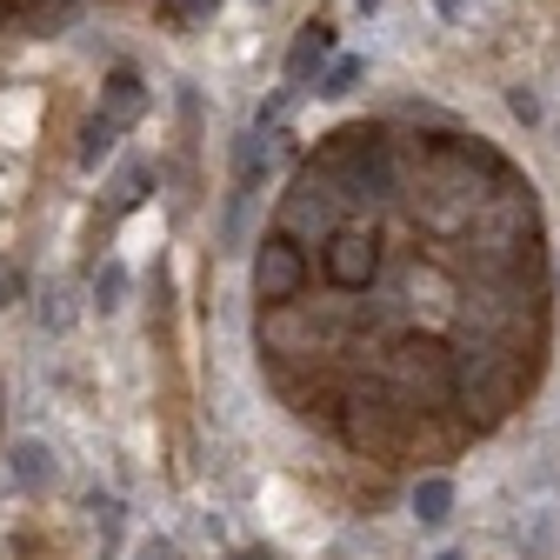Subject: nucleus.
Listing matches in <instances>:
<instances>
[{
  "instance_id": "f257e3e1",
  "label": "nucleus",
  "mask_w": 560,
  "mask_h": 560,
  "mask_svg": "<svg viewBox=\"0 0 560 560\" xmlns=\"http://www.w3.org/2000/svg\"><path fill=\"white\" fill-rule=\"evenodd\" d=\"M327 167H334V180H340L347 200H381V194H394V154H387V140H381L374 127L334 133Z\"/></svg>"
},
{
  "instance_id": "f03ea898",
  "label": "nucleus",
  "mask_w": 560,
  "mask_h": 560,
  "mask_svg": "<svg viewBox=\"0 0 560 560\" xmlns=\"http://www.w3.org/2000/svg\"><path fill=\"white\" fill-rule=\"evenodd\" d=\"M394 374H400L420 400H428V407H441V400L460 394V368H454L447 347H434V340H407L400 354H394Z\"/></svg>"
},
{
  "instance_id": "7ed1b4c3",
  "label": "nucleus",
  "mask_w": 560,
  "mask_h": 560,
  "mask_svg": "<svg viewBox=\"0 0 560 560\" xmlns=\"http://www.w3.org/2000/svg\"><path fill=\"white\" fill-rule=\"evenodd\" d=\"M301 280H307V254L294 247V234H267L254 254V301L280 307V301L301 294Z\"/></svg>"
},
{
  "instance_id": "20e7f679",
  "label": "nucleus",
  "mask_w": 560,
  "mask_h": 560,
  "mask_svg": "<svg viewBox=\"0 0 560 560\" xmlns=\"http://www.w3.org/2000/svg\"><path fill=\"white\" fill-rule=\"evenodd\" d=\"M327 280L334 288H347V294H361V288H374V273H381V241L374 234H361V228H340V234H327Z\"/></svg>"
},
{
  "instance_id": "39448f33",
  "label": "nucleus",
  "mask_w": 560,
  "mask_h": 560,
  "mask_svg": "<svg viewBox=\"0 0 560 560\" xmlns=\"http://www.w3.org/2000/svg\"><path fill=\"white\" fill-rule=\"evenodd\" d=\"M327 60H334V27H327V21H307V27L294 34V47H288V88H307Z\"/></svg>"
},
{
  "instance_id": "423d86ee",
  "label": "nucleus",
  "mask_w": 560,
  "mask_h": 560,
  "mask_svg": "<svg viewBox=\"0 0 560 560\" xmlns=\"http://www.w3.org/2000/svg\"><path fill=\"white\" fill-rule=\"evenodd\" d=\"M101 114H114L120 127H133L140 114H148V81H140L133 67H114V74L101 81Z\"/></svg>"
},
{
  "instance_id": "0eeeda50",
  "label": "nucleus",
  "mask_w": 560,
  "mask_h": 560,
  "mask_svg": "<svg viewBox=\"0 0 560 560\" xmlns=\"http://www.w3.org/2000/svg\"><path fill=\"white\" fill-rule=\"evenodd\" d=\"M447 514H454V480L447 474H420L413 480V521L420 527H447Z\"/></svg>"
},
{
  "instance_id": "6e6552de",
  "label": "nucleus",
  "mask_w": 560,
  "mask_h": 560,
  "mask_svg": "<svg viewBox=\"0 0 560 560\" xmlns=\"http://www.w3.org/2000/svg\"><path fill=\"white\" fill-rule=\"evenodd\" d=\"M8 474H14V487L40 494V487L54 480V447H47V441H21V447L8 454Z\"/></svg>"
},
{
  "instance_id": "1a4fd4ad",
  "label": "nucleus",
  "mask_w": 560,
  "mask_h": 560,
  "mask_svg": "<svg viewBox=\"0 0 560 560\" xmlns=\"http://www.w3.org/2000/svg\"><path fill=\"white\" fill-rule=\"evenodd\" d=\"M347 441H354V447H394V428H387L381 400H354V407H347Z\"/></svg>"
},
{
  "instance_id": "9d476101",
  "label": "nucleus",
  "mask_w": 560,
  "mask_h": 560,
  "mask_svg": "<svg viewBox=\"0 0 560 560\" xmlns=\"http://www.w3.org/2000/svg\"><path fill=\"white\" fill-rule=\"evenodd\" d=\"M361 74H368V60H361V54H340L327 74L314 81V94H320V101H347V94L361 88Z\"/></svg>"
},
{
  "instance_id": "9b49d317",
  "label": "nucleus",
  "mask_w": 560,
  "mask_h": 560,
  "mask_svg": "<svg viewBox=\"0 0 560 560\" xmlns=\"http://www.w3.org/2000/svg\"><path fill=\"white\" fill-rule=\"evenodd\" d=\"M114 133H120L114 114H94V120L81 127V167H101V161L114 154Z\"/></svg>"
},
{
  "instance_id": "f8f14e48",
  "label": "nucleus",
  "mask_w": 560,
  "mask_h": 560,
  "mask_svg": "<svg viewBox=\"0 0 560 560\" xmlns=\"http://www.w3.org/2000/svg\"><path fill=\"white\" fill-rule=\"evenodd\" d=\"M94 307H101V314H120V307H127V267H120V260H101V267H94Z\"/></svg>"
},
{
  "instance_id": "ddd939ff",
  "label": "nucleus",
  "mask_w": 560,
  "mask_h": 560,
  "mask_svg": "<svg viewBox=\"0 0 560 560\" xmlns=\"http://www.w3.org/2000/svg\"><path fill=\"white\" fill-rule=\"evenodd\" d=\"M148 200V167H120V180H114V207L127 214V207H140Z\"/></svg>"
},
{
  "instance_id": "4468645a",
  "label": "nucleus",
  "mask_w": 560,
  "mask_h": 560,
  "mask_svg": "<svg viewBox=\"0 0 560 560\" xmlns=\"http://www.w3.org/2000/svg\"><path fill=\"white\" fill-rule=\"evenodd\" d=\"M161 8H167L174 21H187V27H194V21H214V8H221V0H161Z\"/></svg>"
},
{
  "instance_id": "2eb2a0df",
  "label": "nucleus",
  "mask_w": 560,
  "mask_h": 560,
  "mask_svg": "<svg viewBox=\"0 0 560 560\" xmlns=\"http://www.w3.org/2000/svg\"><path fill=\"white\" fill-rule=\"evenodd\" d=\"M508 107H514V114H521L527 127L540 120V94H534V88H514V94H508Z\"/></svg>"
},
{
  "instance_id": "dca6fc26",
  "label": "nucleus",
  "mask_w": 560,
  "mask_h": 560,
  "mask_svg": "<svg viewBox=\"0 0 560 560\" xmlns=\"http://www.w3.org/2000/svg\"><path fill=\"white\" fill-rule=\"evenodd\" d=\"M14 301H21V267L0 260V307H14Z\"/></svg>"
},
{
  "instance_id": "f3484780",
  "label": "nucleus",
  "mask_w": 560,
  "mask_h": 560,
  "mask_svg": "<svg viewBox=\"0 0 560 560\" xmlns=\"http://www.w3.org/2000/svg\"><path fill=\"white\" fill-rule=\"evenodd\" d=\"M133 560H180V547L154 534V540H140V547H133Z\"/></svg>"
},
{
  "instance_id": "a211bd4d",
  "label": "nucleus",
  "mask_w": 560,
  "mask_h": 560,
  "mask_svg": "<svg viewBox=\"0 0 560 560\" xmlns=\"http://www.w3.org/2000/svg\"><path fill=\"white\" fill-rule=\"evenodd\" d=\"M434 8H441V21H460V14H467V0H434Z\"/></svg>"
},
{
  "instance_id": "6ab92c4d",
  "label": "nucleus",
  "mask_w": 560,
  "mask_h": 560,
  "mask_svg": "<svg viewBox=\"0 0 560 560\" xmlns=\"http://www.w3.org/2000/svg\"><path fill=\"white\" fill-rule=\"evenodd\" d=\"M221 560H273L267 547H241V553H221Z\"/></svg>"
},
{
  "instance_id": "aec40b11",
  "label": "nucleus",
  "mask_w": 560,
  "mask_h": 560,
  "mask_svg": "<svg viewBox=\"0 0 560 560\" xmlns=\"http://www.w3.org/2000/svg\"><path fill=\"white\" fill-rule=\"evenodd\" d=\"M354 8H361V14H381V0H354Z\"/></svg>"
},
{
  "instance_id": "412c9836",
  "label": "nucleus",
  "mask_w": 560,
  "mask_h": 560,
  "mask_svg": "<svg viewBox=\"0 0 560 560\" xmlns=\"http://www.w3.org/2000/svg\"><path fill=\"white\" fill-rule=\"evenodd\" d=\"M441 560H460V553H441Z\"/></svg>"
}]
</instances>
